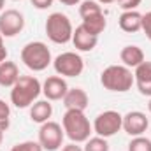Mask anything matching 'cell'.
Returning <instances> with one entry per match:
<instances>
[{"instance_id":"obj_1","label":"cell","mask_w":151,"mask_h":151,"mask_svg":"<svg viewBox=\"0 0 151 151\" xmlns=\"http://www.w3.org/2000/svg\"><path fill=\"white\" fill-rule=\"evenodd\" d=\"M42 93V84L34 76H19V79L11 88V102L18 109H27L34 102H37Z\"/></svg>"},{"instance_id":"obj_2","label":"cell","mask_w":151,"mask_h":151,"mask_svg":"<svg viewBox=\"0 0 151 151\" xmlns=\"http://www.w3.org/2000/svg\"><path fill=\"white\" fill-rule=\"evenodd\" d=\"M62 127H63V132L65 135L76 142H86L90 139V134L93 130L90 119L86 118L84 111H76V109H67L63 118H62Z\"/></svg>"},{"instance_id":"obj_3","label":"cell","mask_w":151,"mask_h":151,"mask_svg":"<svg viewBox=\"0 0 151 151\" xmlns=\"http://www.w3.org/2000/svg\"><path fill=\"white\" fill-rule=\"evenodd\" d=\"M100 84L109 91L125 93L132 90V86L135 84V77H134L132 69L125 65H109L100 74Z\"/></svg>"},{"instance_id":"obj_4","label":"cell","mask_w":151,"mask_h":151,"mask_svg":"<svg viewBox=\"0 0 151 151\" xmlns=\"http://www.w3.org/2000/svg\"><path fill=\"white\" fill-rule=\"evenodd\" d=\"M21 62L34 72H42L49 67L51 60V51L49 47L40 42V40H34L23 46L21 49Z\"/></svg>"},{"instance_id":"obj_5","label":"cell","mask_w":151,"mask_h":151,"mask_svg":"<svg viewBox=\"0 0 151 151\" xmlns=\"http://www.w3.org/2000/svg\"><path fill=\"white\" fill-rule=\"evenodd\" d=\"M46 35L55 44H67L72 40L74 27L67 14L63 12H53L46 19Z\"/></svg>"},{"instance_id":"obj_6","label":"cell","mask_w":151,"mask_h":151,"mask_svg":"<svg viewBox=\"0 0 151 151\" xmlns=\"http://www.w3.org/2000/svg\"><path fill=\"white\" fill-rule=\"evenodd\" d=\"M53 67L62 77H77L84 70V60L76 51H65L53 60Z\"/></svg>"},{"instance_id":"obj_7","label":"cell","mask_w":151,"mask_h":151,"mask_svg":"<svg viewBox=\"0 0 151 151\" xmlns=\"http://www.w3.org/2000/svg\"><path fill=\"white\" fill-rule=\"evenodd\" d=\"M63 137H65L63 127L60 123L49 119V121L40 125L37 141L44 151H58L63 144Z\"/></svg>"},{"instance_id":"obj_8","label":"cell","mask_w":151,"mask_h":151,"mask_svg":"<svg viewBox=\"0 0 151 151\" xmlns=\"http://www.w3.org/2000/svg\"><path fill=\"white\" fill-rule=\"evenodd\" d=\"M91 127L97 135L109 139L123 128V116L118 111H104L95 118Z\"/></svg>"},{"instance_id":"obj_9","label":"cell","mask_w":151,"mask_h":151,"mask_svg":"<svg viewBox=\"0 0 151 151\" xmlns=\"http://www.w3.org/2000/svg\"><path fill=\"white\" fill-rule=\"evenodd\" d=\"M25 28V16L18 9H7L0 12V34L2 37H16Z\"/></svg>"},{"instance_id":"obj_10","label":"cell","mask_w":151,"mask_h":151,"mask_svg":"<svg viewBox=\"0 0 151 151\" xmlns=\"http://www.w3.org/2000/svg\"><path fill=\"white\" fill-rule=\"evenodd\" d=\"M148 127H150V119L141 111H130L123 116V130L132 137L144 135Z\"/></svg>"},{"instance_id":"obj_11","label":"cell","mask_w":151,"mask_h":151,"mask_svg":"<svg viewBox=\"0 0 151 151\" xmlns=\"http://www.w3.org/2000/svg\"><path fill=\"white\" fill-rule=\"evenodd\" d=\"M67 91H69V84L62 76H49L42 83V93H44L46 100H49V102L63 100Z\"/></svg>"},{"instance_id":"obj_12","label":"cell","mask_w":151,"mask_h":151,"mask_svg":"<svg viewBox=\"0 0 151 151\" xmlns=\"http://www.w3.org/2000/svg\"><path fill=\"white\" fill-rule=\"evenodd\" d=\"M134 77L139 93L144 97H151V62L144 60L139 67H135Z\"/></svg>"},{"instance_id":"obj_13","label":"cell","mask_w":151,"mask_h":151,"mask_svg":"<svg viewBox=\"0 0 151 151\" xmlns=\"http://www.w3.org/2000/svg\"><path fill=\"white\" fill-rule=\"evenodd\" d=\"M97 42H99V37L90 34L83 25L76 27L74 34H72V44L76 46L77 51H93Z\"/></svg>"},{"instance_id":"obj_14","label":"cell","mask_w":151,"mask_h":151,"mask_svg":"<svg viewBox=\"0 0 151 151\" xmlns=\"http://www.w3.org/2000/svg\"><path fill=\"white\" fill-rule=\"evenodd\" d=\"M90 104L88 93L83 88H69V91L63 97V106L65 109H76V111H84Z\"/></svg>"},{"instance_id":"obj_15","label":"cell","mask_w":151,"mask_h":151,"mask_svg":"<svg viewBox=\"0 0 151 151\" xmlns=\"http://www.w3.org/2000/svg\"><path fill=\"white\" fill-rule=\"evenodd\" d=\"M119 60L123 62L125 67L135 69V67H139V65L146 60V56H144V51H142L139 46L130 44V46H125V47L119 51Z\"/></svg>"},{"instance_id":"obj_16","label":"cell","mask_w":151,"mask_h":151,"mask_svg":"<svg viewBox=\"0 0 151 151\" xmlns=\"http://www.w3.org/2000/svg\"><path fill=\"white\" fill-rule=\"evenodd\" d=\"M119 28L127 34H135L142 28V14L137 11H123V14L118 19Z\"/></svg>"},{"instance_id":"obj_17","label":"cell","mask_w":151,"mask_h":151,"mask_svg":"<svg viewBox=\"0 0 151 151\" xmlns=\"http://www.w3.org/2000/svg\"><path fill=\"white\" fill-rule=\"evenodd\" d=\"M18 79H19V69L14 62L5 60L0 63V86L12 88Z\"/></svg>"},{"instance_id":"obj_18","label":"cell","mask_w":151,"mask_h":151,"mask_svg":"<svg viewBox=\"0 0 151 151\" xmlns=\"http://www.w3.org/2000/svg\"><path fill=\"white\" fill-rule=\"evenodd\" d=\"M51 114H53V106L49 104V100H37L30 106V119L34 123L42 125L49 121Z\"/></svg>"},{"instance_id":"obj_19","label":"cell","mask_w":151,"mask_h":151,"mask_svg":"<svg viewBox=\"0 0 151 151\" xmlns=\"http://www.w3.org/2000/svg\"><path fill=\"white\" fill-rule=\"evenodd\" d=\"M81 25H83L90 34H93V35L99 37V35L106 30V27H107V19H106V16H104V12H102V14H95V16L84 18Z\"/></svg>"},{"instance_id":"obj_20","label":"cell","mask_w":151,"mask_h":151,"mask_svg":"<svg viewBox=\"0 0 151 151\" xmlns=\"http://www.w3.org/2000/svg\"><path fill=\"white\" fill-rule=\"evenodd\" d=\"M95 14H102V5L97 0H83L79 4V16H81V19L95 16Z\"/></svg>"},{"instance_id":"obj_21","label":"cell","mask_w":151,"mask_h":151,"mask_svg":"<svg viewBox=\"0 0 151 151\" xmlns=\"http://www.w3.org/2000/svg\"><path fill=\"white\" fill-rule=\"evenodd\" d=\"M84 151H109V142L106 137H90L86 142H84Z\"/></svg>"},{"instance_id":"obj_22","label":"cell","mask_w":151,"mask_h":151,"mask_svg":"<svg viewBox=\"0 0 151 151\" xmlns=\"http://www.w3.org/2000/svg\"><path fill=\"white\" fill-rule=\"evenodd\" d=\"M128 151H151V139L144 135H137L130 141Z\"/></svg>"},{"instance_id":"obj_23","label":"cell","mask_w":151,"mask_h":151,"mask_svg":"<svg viewBox=\"0 0 151 151\" xmlns=\"http://www.w3.org/2000/svg\"><path fill=\"white\" fill-rule=\"evenodd\" d=\"M11 125V107L5 100L0 99V130H7Z\"/></svg>"},{"instance_id":"obj_24","label":"cell","mask_w":151,"mask_h":151,"mask_svg":"<svg viewBox=\"0 0 151 151\" xmlns=\"http://www.w3.org/2000/svg\"><path fill=\"white\" fill-rule=\"evenodd\" d=\"M11 151H44L42 146L39 144V141H25L19 144H14Z\"/></svg>"},{"instance_id":"obj_25","label":"cell","mask_w":151,"mask_h":151,"mask_svg":"<svg viewBox=\"0 0 151 151\" xmlns=\"http://www.w3.org/2000/svg\"><path fill=\"white\" fill-rule=\"evenodd\" d=\"M116 2H118V5H119L123 11H135V9L141 5L142 0H116Z\"/></svg>"},{"instance_id":"obj_26","label":"cell","mask_w":151,"mask_h":151,"mask_svg":"<svg viewBox=\"0 0 151 151\" xmlns=\"http://www.w3.org/2000/svg\"><path fill=\"white\" fill-rule=\"evenodd\" d=\"M141 30H142V32L146 34V37L151 40V11L142 16V28H141Z\"/></svg>"},{"instance_id":"obj_27","label":"cell","mask_w":151,"mask_h":151,"mask_svg":"<svg viewBox=\"0 0 151 151\" xmlns=\"http://www.w3.org/2000/svg\"><path fill=\"white\" fill-rule=\"evenodd\" d=\"M30 2H32V5H34L35 9L44 11V9H47V7H51L55 0H30Z\"/></svg>"},{"instance_id":"obj_28","label":"cell","mask_w":151,"mask_h":151,"mask_svg":"<svg viewBox=\"0 0 151 151\" xmlns=\"http://www.w3.org/2000/svg\"><path fill=\"white\" fill-rule=\"evenodd\" d=\"M5 60H7V49H5V46H4V37H2V34H0V63L5 62Z\"/></svg>"},{"instance_id":"obj_29","label":"cell","mask_w":151,"mask_h":151,"mask_svg":"<svg viewBox=\"0 0 151 151\" xmlns=\"http://www.w3.org/2000/svg\"><path fill=\"white\" fill-rule=\"evenodd\" d=\"M60 151H84L81 146H77L76 142H70V144H67V146H63Z\"/></svg>"},{"instance_id":"obj_30","label":"cell","mask_w":151,"mask_h":151,"mask_svg":"<svg viewBox=\"0 0 151 151\" xmlns=\"http://www.w3.org/2000/svg\"><path fill=\"white\" fill-rule=\"evenodd\" d=\"M58 2H62L63 5H79L83 0H58Z\"/></svg>"},{"instance_id":"obj_31","label":"cell","mask_w":151,"mask_h":151,"mask_svg":"<svg viewBox=\"0 0 151 151\" xmlns=\"http://www.w3.org/2000/svg\"><path fill=\"white\" fill-rule=\"evenodd\" d=\"M97 2H99V4H106V5H107V4H113V2H116V0H97Z\"/></svg>"},{"instance_id":"obj_32","label":"cell","mask_w":151,"mask_h":151,"mask_svg":"<svg viewBox=\"0 0 151 151\" xmlns=\"http://www.w3.org/2000/svg\"><path fill=\"white\" fill-rule=\"evenodd\" d=\"M4 4H5V0H0V12L4 11Z\"/></svg>"},{"instance_id":"obj_33","label":"cell","mask_w":151,"mask_h":151,"mask_svg":"<svg viewBox=\"0 0 151 151\" xmlns=\"http://www.w3.org/2000/svg\"><path fill=\"white\" fill-rule=\"evenodd\" d=\"M2 141H4V130H0V144H2Z\"/></svg>"},{"instance_id":"obj_34","label":"cell","mask_w":151,"mask_h":151,"mask_svg":"<svg viewBox=\"0 0 151 151\" xmlns=\"http://www.w3.org/2000/svg\"><path fill=\"white\" fill-rule=\"evenodd\" d=\"M148 109H150V113H151V97H150V104H148Z\"/></svg>"},{"instance_id":"obj_35","label":"cell","mask_w":151,"mask_h":151,"mask_svg":"<svg viewBox=\"0 0 151 151\" xmlns=\"http://www.w3.org/2000/svg\"><path fill=\"white\" fill-rule=\"evenodd\" d=\"M12 2H19V0H12Z\"/></svg>"}]
</instances>
